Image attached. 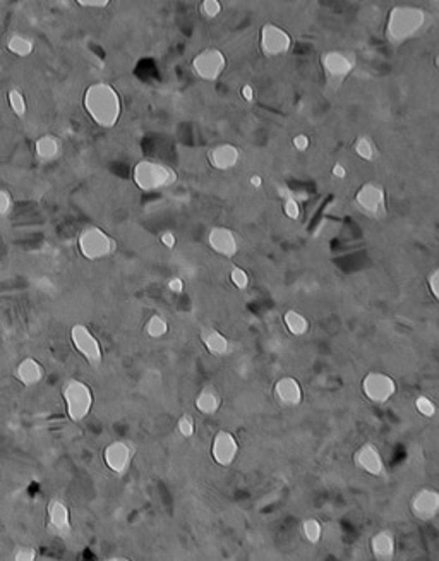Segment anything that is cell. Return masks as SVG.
<instances>
[{"label":"cell","instance_id":"6da1fadb","mask_svg":"<svg viewBox=\"0 0 439 561\" xmlns=\"http://www.w3.org/2000/svg\"><path fill=\"white\" fill-rule=\"evenodd\" d=\"M82 106L91 121L104 129H112L117 125L122 116L120 94L109 82L89 85L82 97Z\"/></svg>","mask_w":439,"mask_h":561},{"label":"cell","instance_id":"7a4b0ae2","mask_svg":"<svg viewBox=\"0 0 439 561\" xmlns=\"http://www.w3.org/2000/svg\"><path fill=\"white\" fill-rule=\"evenodd\" d=\"M429 23V14L417 6H397L386 21V38L393 45H402L422 33Z\"/></svg>","mask_w":439,"mask_h":561},{"label":"cell","instance_id":"3957f363","mask_svg":"<svg viewBox=\"0 0 439 561\" xmlns=\"http://www.w3.org/2000/svg\"><path fill=\"white\" fill-rule=\"evenodd\" d=\"M132 180L137 189L144 192H155L170 187L177 183L175 170L155 160H141L134 165Z\"/></svg>","mask_w":439,"mask_h":561},{"label":"cell","instance_id":"277c9868","mask_svg":"<svg viewBox=\"0 0 439 561\" xmlns=\"http://www.w3.org/2000/svg\"><path fill=\"white\" fill-rule=\"evenodd\" d=\"M62 398L66 404V414L73 422H82L93 409L94 397L88 383L70 378L64 383Z\"/></svg>","mask_w":439,"mask_h":561},{"label":"cell","instance_id":"5b68a950","mask_svg":"<svg viewBox=\"0 0 439 561\" xmlns=\"http://www.w3.org/2000/svg\"><path fill=\"white\" fill-rule=\"evenodd\" d=\"M78 249L88 261L110 258L117 251V240L100 227H86L78 237Z\"/></svg>","mask_w":439,"mask_h":561},{"label":"cell","instance_id":"8992f818","mask_svg":"<svg viewBox=\"0 0 439 561\" xmlns=\"http://www.w3.org/2000/svg\"><path fill=\"white\" fill-rule=\"evenodd\" d=\"M70 342L73 347L78 350L79 355H82L86 362L91 367H100L104 362V350H101L98 338L91 333V330L82 323H76L70 328Z\"/></svg>","mask_w":439,"mask_h":561},{"label":"cell","instance_id":"52a82bcc","mask_svg":"<svg viewBox=\"0 0 439 561\" xmlns=\"http://www.w3.org/2000/svg\"><path fill=\"white\" fill-rule=\"evenodd\" d=\"M355 206L366 216L383 218L386 216V191L379 183H366L355 195Z\"/></svg>","mask_w":439,"mask_h":561},{"label":"cell","instance_id":"ba28073f","mask_svg":"<svg viewBox=\"0 0 439 561\" xmlns=\"http://www.w3.org/2000/svg\"><path fill=\"white\" fill-rule=\"evenodd\" d=\"M194 74L203 81L213 82L216 81L223 70L227 69V57L218 49H204L201 50L191 62Z\"/></svg>","mask_w":439,"mask_h":561},{"label":"cell","instance_id":"9c48e42d","mask_svg":"<svg viewBox=\"0 0 439 561\" xmlns=\"http://www.w3.org/2000/svg\"><path fill=\"white\" fill-rule=\"evenodd\" d=\"M362 393L373 404H386L397 393V383L390 374L371 371L362 379Z\"/></svg>","mask_w":439,"mask_h":561},{"label":"cell","instance_id":"30bf717a","mask_svg":"<svg viewBox=\"0 0 439 561\" xmlns=\"http://www.w3.org/2000/svg\"><path fill=\"white\" fill-rule=\"evenodd\" d=\"M259 49L270 58L282 57V55L290 52L292 37L282 26L266 23L259 31Z\"/></svg>","mask_w":439,"mask_h":561},{"label":"cell","instance_id":"8fae6325","mask_svg":"<svg viewBox=\"0 0 439 561\" xmlns=\"http://www.w3.org/2000/svg\"><path fill=\"white\" fill-rule=\"evenodd\" d=\"M321 66L328 81L342 82L354 70L355 58L354 55L343 52V50H330L321 57Z\"/></svg>","mask_w":439,"mask_h":561},{"label":"cell","instance_id":"7c38bea8","mask_svg":"<svg viewBox=\"0 0 439 561\" xmlns=\"http://www.w3.org/2000/svg\"><path fill=\"white\" fill-rule=\"evenodd\" d=\"M47 527L58 539H69L73 536L70 510L62 500H52L47 507Z\"/></svg>","mask_w":439,"mask_h":561},{"label":"cell","instance_id":"4fadbf2b","mask_svg":"<svg viewBox=\"0 0 439 561\" xmlns=\"http://www.w3.org/2000/svg\"><path fill=\"white\" fill-rule=\"evenodd\" d=\"M239 455V441L230 431L221 429L215 434L211 443V457L220 467H230Z\"/></svg>","mask_w":439,"mask_h":561},{"label":"cell","instance_id":"5bb4252c","mask_svg":"<svg viewBox=\"0 0 439 561\" xmlns=\"http://www.w3.org/2000/svg\"><path fill=\"white\" fill-rule=\"evenodd\" d=\"M410 510L415 519L422 522L436 519L439 513V493L433 488H422L410 500Z\"/></svg>","mask_w":439,"mask_h":561},{"label":"cell","instance_id":"9a60e30c","mask_svg":"<svg viewBox=\"0 0 439 561\" xmlns=\"http://www.w3.org/2000/svg\"><path fill=\"white\" fill-rule=\"evenodd\" d=\"M132 455V446L129 443H125V441H112V443L105 446L104 462L113 474L124 476V474H128L130 467Z\"/></svg>","mask_w":439,"mask_h":561},{"label":"cell","instance_id":"2e32d148","mask_svg":"<svg viewBox=\"0 0 439 561\" xmlns=\"http://www.w3.org/2000/svg\"><path fill=\"white\" fill-rule=\"evenodd\" d=\"M354 464L366 474L374 477H385L386 467L383 460L381 452L373 443H364L357 452L354 453Z\"/></svg>","mask_w":439,"mask_h":561},{"label":"cell","instance_id":"e0dca14e","mask_svg":"<svg viewBox=\"0 0 439 561\" xmlns=\"http://www.w3.org/2000/svg\"><path fill=\"white\" fill-rule=\"evenodd\" d=\"M208 246L223 256V258H233L239 252V240L228 227H213L208 234Z\"/></svg>","mask_w":439,"mask_h":561},{"label":"cell","instance_id":"ac0fdd59","mask_svg":"<svg viewBox=\"0 0 439 561\" xmlns=\"http://www.w3.org/2000/svg\"><path fill=\"white\" fill-rule=\"evenodd\" d=\"M275 397L278 398L280 404L285 407H297L302 404L304 400V390L302 385L299 383V379L294 376H283L275 383Z\"/></svg>","mask_w":439,"mask_h":561},{"label":"cell","instance_id":"d6986e66","mask_svg":"<svg viewBox=\"0 0 439 561\" xmlns=\"http://www.w3.org/2000/svg\"><path fill=\"white\" fill-rule=\"evenodd\" d=\"M208 160L211 164L213 168L227 172V170L235 168L240 161V152L237 146L230 143H221L216 144L215 148L209 149Z\"/></svg>","mask_w":439,"mask_h":561},{"label":"cell","instance_id":"ffe728a7","mask_svg":"<svg viewBox=\"0 0 439 561\" xmlns=\"http://www.w3.org/2000/svg\"><path fill=\"white\" fill-rule=\"evenodd\" d=\"M16 378L26 388L37 386L45 378V369H43L42 362L37 361L35 357H25L18 366H16Z\"/></svg>","mask_w":439,"mask_h":561},{"label":"cell","instance_id":"44dd1931","mask_svg":"<svg viewBox=\"0 0 439 561\" xmlns=\"http://www.w3.org/2000/svg\"><path fill=\"white\" fill-rule=\"evenodd\" d=\"M35 155L43 164L55 161L62 155V143L54 134H43L35 141Z\"/></svg>","mask_w":439,"mask_h":561},{"label":"cell","instance_id":"7402d4cb","mask_svg":"<svg viewBox=\"0 0 439 561\" xmlns=\"http://www.w3.org/2000/svg\"><path fill=\"white\" fill-rule=\"evenodd\" d=\"M199 337L201 342H203L204 349H206L211 355L223 357V355L230 352V342H228V338L225 337L221 331L216 330V328H203Z\"/></svg>","mask_w":439,"mask_h":561},{"label":"cell","instance_id":"603a6c76","mask_svg":"<svg viewBox=\"0 0 439 561\" xmlns=\"http://www.w3.org/2000/svg\"><path fill=\"white\" fill-rule=\"evenodd\" d=\"M371 551L379 561H390L395 556V536L390 531H379L371 537Z\"/></svg>","mask_w":439,"mask_h":561},{"label":"cell","instance_id":"cb8c5ba5","mask_svg":"<svg viewBox=\"0 0 439 561\" xmlns=\"http://www.w3.org/2000/svg\"><path fill=\"white\" fill-rule=\"evenodd\" d=\"M194 405H196V409L199 410L201 414H204V416H215L221 405V398L213 388H203L196 397Z\"/></svg>","mask_w":439,"mask_h":561},{"label":"cell","instance_id":"d4e9b609","mask_svg":"<svg viewBox=\"0 0 439 561\" xmlns=\"http://www.w3.org/2000/svg\"><path fill=\"white\" fill-rule=\"evenodd\" d=\"M283 323H285V326H287L288 333L294 335V337H304V335L309 333V328H311L309 319H307L302 313H299V311H295V309L285 311Z\"/></svg>","mask_w":439,"mask_h":561},{"label":"cell","instance_id":"484cf974","mask_svg":"<svg viewBox=\"0 0 439 561\" xmlns=\"http://www.w3.org/2000/svg\"><path fill=\"white\" fill-rule=\"evenodd\" d=\"M7 50L16 55V57L25 58L33 54L35 43L27 37H23V35H13V37L7 39Z\"/></svg>","mask_w":439,"mask_h":561},{"label":"cell","instance_id":"4316f807","mask_svg":"<svg viewBox=\"0 0 439 561\" xmlns=\"http://www.w3.org/2000/svg\"><path fill=\"white\" fill-rule=\"evenodd\" d=\"M354 152L357 153V156H361L364 161H374L378 156V149H376L374 141L367 136L357 137V141L354 143Z\"/></svg>","mask_w":439,"mask_h":561},{"label":"cell","instance_id":"83f0119b","mask_svg":"<svg viewBox=\"0 0 439 561\" xmlns=\"http://www.w3.org/2000/svg\"><path fill=\"white\" fill-rule=\"evenodd\" d=\"M302 536L306 537L307 543L311 544H319L323 539V525L318 519H306L302 522Z\"/></svg>","mask_w":439,"mask_h":561},{"label":"cell","instance_id":"f1b7e54d","mask_svg":"<svg viewBox=\"0 0 439 561\" xmlns=\"http://www.w3.org/2000/svg\"><path fill=\"white\" fill-rule=\"evenodd\" d=\"M144 330L149 338H161L168 333V323L167 319L161 318L160 314H153L152 318L146 321Z\"/></svg>","mask_w":439,"mask_h":561},{"label":"cell","instance_id":"f546056e","mask_svg":"<svg viewBox=\"0 0 439 561\" xmlns=\"http://www.w3.org/2000/svg\"><path fill=\"white\" fill-rule=\"evenodd\" d=\"M7 104H9L11 110L14 112V116L23 118L27 113L26 98H25V94H23L21 90H18V88L9 90V92H7Z\"/></svg>","mask_w":439,"mask_h":561},{"label":"cell","instance_id":"4dcf8cb0","mask_svg":"<svg viewBox=\"0 0 439 561\" xmlns=\"http://www.w3.org/2000/svg\"><path fill=\"white\" fill-rule=\"evenodd\" d=\"M415 409H417V412L421 416L427 419L436 416V404L429 397H426V395H421V397L415 398Z\"/></svg>","mask_w":439,"mask_h":561},{"label":"cell","instance_id":"1f68e13d","mask_svg":"<svg viewBox=\"0 0 439 561\" xmlns=\"http://www.w3.org/2000/svg\"><path fill=\"white\" fill-rule=\"evenodd\" d=\"M177 431L182 438H192L196 433V421L191 414H182L179 422H177Z\"/></svg>","mask_w":439,"mask_h":561},{"label":"cell","instance_id":"d6a6232c","mask_svg":"<svg viewBox=\"0 0 439 561\" xmlns=\"http://www.w3.org/2000/svg\"><path fill=\"white\" fill-rule=\"evenodd\" d=\"M221 11H223V7H221L220 0H203V2H201V14H203L206 19L218 18Z\"/></svg>","mask_w":439,"mask_h":561},{"label":"cell","instance_id":"836d02e7","mask_svg":"<svg viewBox=\"0 0 439 561\" xmlns=\"http://www.w3.org/2000/svg\"><path fill=\"white\" fill-rule=\"evenodd\" d=\"M230 280H232L233 285L239 288V290H246V288L249 287V282H251V280H249L247 271L242 270L240 266H232Z\"/></svg>","mask_w":439,"mask_h":561},{"label":"cell","instance_id":"e575fe53","mask_svg":"<svg viewBox=\"0 0 439 561\" xmlns=\"http://www.w3.org/2000/svg\"><path fill=\"white\" fill-rule=\"evenodd\" d=\"M283 213L290 220H297L300 216V204L295 197H285L283 199Z\"/></svg>","mask_w":439,"mask_h":561},{"label":"cell","instance_id":"d590c367","mask_svg":"<svg viewBox=\"0 0 439 561\" xmlns=\"http://www.w3.org/2000/svg\"><path fill=\"white\" fill-rule=\"evenodd\" d=\"M14 208V199L11 196L9 191L6 189H0V216H7L11 215Z\"/></svg>","mask_w":439,"mask_h":561},{"label":"cell","instance_id":"8d00e7d4","mask_svg":"<svg viewBox=\"0 0 439 561\" xmlns=\"http://www.w3.org/2000/svg\"><path fill=\"white\" fill-rule=\"evenodd\" d=\"M16 561H33L37 560V549L33 546H23L18 549V553L14 555Z\"/></svg>","mask_w":439,"mask_h":561},{"label":"cell","instance_id":"74e56055","mask_svg":"<svg viewBox=\"0 0 439 561\" xmlns=\"http://www.w3.org/2000/svg\"><path fill=\"white\" fill-rule=\"evenodd\" d=\"M427 287H429L433 297L438 300L439 299V270L438 268L427 275Z\"/></svg>","mask_w":439,"mask_h":561},{"label":"cell","instance_id":"f35d334b","mask_svg":"<svg viewBox=\"0 0 439 561\" xmlns=\"http://www.w3.org/2000/svg\"><path fill=\"white\" fill-rule=\"evenodd\" d=\"M292 144H294V148L297 149V152H307L311 146V140L307 134H297V136H294V140H292Z\"/></svg>","mask_w":439,"mask_h":561},{"label":"cell","instance_id":"ab89813d","mask_svg":"<svg viewBox=\"0 0 439 561\" xmlns=\"http://www.w3.org/2000/svg\"><path fill=\"white\" fill-rule=\"evenodd\" d=\"M76 2L85 9H105L112 0H76Z\"/></svg>","mask_w":439,"mask_h":561},{"label":"cell","instance_id":"60d3db41","mask_svg":"<svg viewBox=\"0 0 439 561\" xmlns=\"http://www.w3.org/2000/svg\"><path fill=\"white\" fill-rule=\"evenodd\" d=\"M167 287L170 292H173V294H182V292H184V280L179 278V276H173V278L168 280Z\"/></svg>","mask_w":439,"mask_h":561},{"label":"cell","instance_id":"b9f144b4","mask_svg":"<svg viewBox=\"0 0 439 561\" xmlns=\"http://www.w3.org/2000/svg\"><path fill=\"white\" fill-rule=\"evenodd\" d=\"M160 240H161V244H163V246L167 247V249H173V247H175V242H177L175 234H173V232H170V230L163 232V234L160 235Z\"/></svg>","mask_w":439,"mask_h":561},{"label":"cell","instance_id":"7bdbcfd3","mask_svg":"<svg viewBox=\"0 0 439 561\" xmlns=\"http://www.w3.org/2000/svg\"><path fill=\"white\" fill-rule=\"evenodd\" d=\"M331 173H333V177H336V179H345V177H347V168L343 167L342 164H335L333 170H331Z\"/></svg>","mask_w":439,"mask_h":561},{"label":"cell","instance_id":"ee69618b","mask_svg":"<svg viewBox=\"0 0 439 561\" xmlns=\"http://www.w3.org/2000/svg\"><path fill=\"white\" fill-rule=\"evenodd\" d=\"M242 98L246 101H254V90H252L251 85L242 86Z\"/></svg>","mask_w":439,"mask_h":561},{"label":"cell","instance_id":"f6af8a7d","mask_svg":"<svg viewBox=\"0 0 439 561\" xmlns=\"http://www.w3.org/2000/svg\"><path fill=\"white\" fill-rule=\"evenodd\" d=\"M249 183L254 189H259L261 185H263V177L258 175V173H254V175H251V179H249Z\"/></svg>","mask_w":439,"mask_h":561}]
</instances>
